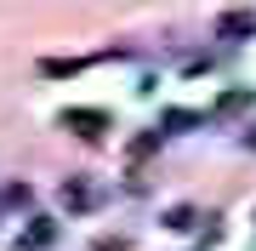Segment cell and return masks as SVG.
I'll use <instances>...</instances> for the list:
<instances>
[{
  "instance_id": "obj_3",
  "label": "cell",
  "mask_w": 256,
  "mask_h": 251,
  "mask_svg": "<svg viewBox=\"0 0 256 251\" xmlns=\"http://www.w3.org/2000/svg\"><path fill=\"white\" fill-rule=\"evenodd\" d=\"M216 35H222V40H239V35H256V12H222Z\"/></svg>"
},
{
  "instance_id": "obj_1",
  "label": "cell",
  "mask_w": 256,
  "mask_h": 251,
  "mask_svg": "<svg viewBox=\"0 0 256 251\" xmlns=\"http://www.w3.org/2000/svg\"><path fill=\"white\" fill-rule=\"evenodd\" d=\"M63 205H68V211H97V205H102V188L86 183V177H68V183H63Z\"/></svg>"
},
{
  "instance_id": "obj_2",
  "label": "cell",
  "mask_w": 256,
  "mask_h": 251,
  "mask_svg": "<svg viewBox=\"0 0 256 251\" xmlns=\"http://www.w3.org/2000/svg\"><path fill=\"white\" fill-rule=\"evenodd\" d=\"M63 126L80 131V137H97V131H108V114L102 109H63Z\"/></svg>"
},
{
  "instance_id": "obj_4",
  "label": "cell",
  "mask_w": 256,
  "mask_h": 251,
  "mask_svg": "<svg viewBox=\"0 0 256 251\" xmlns=\"http://www.w3.org/2000/svg\"><path fill=\"white\" fill-rule=\"evenodd\" d=\"M52 234H57V228L46 223V217H34V228H28V245H52Z\"/></svg>"
},
{
  "instance_id": "obj_5",
  "label": "cell",
  "mask_w": 256,
  "mask_h": 251,
  "mask_svg": "<svg viewBox=\"0 0 256 251\" xmlns=\"http://www.w3.org/2000/svg\"><path fill=\"white\" fill-rule=\"evenodd\" d=\"M92 251H126V245H120V240H97Z\"/></svg>"
}]
</instances>
